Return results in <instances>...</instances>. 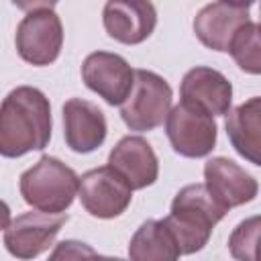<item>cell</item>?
<instances>
[{"label": "cell", "instance_id": "obj_1", "mask_svg": "<svg viewBox=\"0 0 261 261\" xmlns=\"http://www.w3.org/2000/svg\"><path fill=\"white\" fill-rule=\"evenodd\" d=\"M51 139L49 98L33 86H18L0 104V155L8 159L43 151Z\"/></svg>", "mask_w": 261, "mask_h": 261}, {"label": "cell", "instance_id": "obj_2", "mask_svg": "<svg viewBox=\"0 0 261 261\" xmlns=\"http://www.w3.org/2000/svg\"><path fill=\"white\" fill-rule=\"evenodd\" d=\"M224 210L206 190L204 184L184 186L173 202L169 214L163 218L171 230L181 255L198 253L206 247L212 228L226 216Z\"/></svg>", "mask_w": 261, "mask_h": 261}, {"label": "cell", "instance_id": "obj_3", "mask_svg": "<svg viewBox=\"0 0 261 261\" xmlns=\"http://www.w3.org/2000/svg\"><path fill=\"white\" fill-rule=\"evenodd\" d=\"M77 173L51 155H43L18 179L22 200L43 212H65L77 196Z\"/></svg>", "mask_w": 261, "mask_h": 261}, {"label": "cell", "instance_id": "obj_4", "mask_svg": "<svg viewBox=\"0 0 261 261\" xmlns=\"http://www.w3.org/2000/svg\"><path fill=\"white\" fill-rule=\"evenodd\" d=\"M171 86L159 73L149 69H135L133 88L120 104V118L130 130H153L163 124L171 108Z\"/></svg>", "mask_w": 261, "mask_h": 261}, {"label": "cell", "instance_id": "obj_5", "mask_svg": "<svg viewBox=\"0 0 261 261\" xmlns=\"http://www.w3.org/2000/svg\"><path fill=\"white\" fill-rule=\"evenodd\" d=\"M165 133L177 155L200 159L210 155L216 147L218 126L214 116L179 102L169 108L165 116Z\"/></svg>", "mask_w": 261, "mask_h": 261}, {"label": "cell", "instance_id": "obj_6", "mask_svg": "<svg viewBox=\"0 0 261 261\" xmlns=\"http://www.w3.org/2000/svg\"><path fill=\"white\" fill-rule=\"evenodd\" d=\"M14 45L20 59L31 65L43 67L53 63L63 47L61 18L49 8L29 12L16 27Z\"/></svg>", "mask_w": 261, "mask_h": 261}, {"label": "cell", "instance_id": "obj_7", "mask_svg": "<svg viewBox=\"0 0 261 261\" xmlns=\"http://www.w3.org/2000/svg\"><path fill=\"white\" fill-rule=\"evenodd\" d=\"M67 220L65 212H43L37 208L18 214L4 228V247L12 257L35 259L53 245Z\"/></svg>", "mask_w": 261, "mask_h": 261}, {"label": "cell", "instance_id": "obj_8", "mask_svg": "<svg viewBox=\"0 0 261 261\" xmlns=\"http://www.w3.org/2000/svg\"><path fill=\"white\" fill-rule=\"evenodd\" d=\"M77 196L90 216L110 220L120 216L130 206L133 188L110 165H102L80 177Z\"/></svg>", "mask_w": 261, "mask_h": 261}, {"label": "cell", "instance_id": "obj_9", "mask_svg": "<svg viewBox=\"0 0 261 261\" xmlns=\"http://www.w3.org/2000/svg\"><path fill=\"white\" fill-rule=\"evenodd\" d=\"M82 80L106 104L120 106L133 88L135 69L118 53L94 51L82 63Z\"/></svg>", "mask_w": 261, "mask_h": 261}, {"label": "cell", "instance_id": "obj_10", "mask_svg": "<svg viewBox=\"0 0 261 261\" xmlns=\"http://www.w3.org/2000/svg\"><path fill=\"white\" fill-rule=\"evenodd\" d=\"M102 22L110 39L122 45H139L157 27V10L151 0H106Z\"/></svg>", "mask_w": 261, "mask_h": 261}, {"label": "cell", "instance_id": "obj_11", "mask_svg": "<svg viewBox=\"0 0 261 261\" xmlns=\"http://www.w3.org/2000/svg\"><path fill=\"white\" fill-rule=\"evenodd\" d=\"M204 186L224 210L249 204L259 194L257 179L228 157H212L206 161Z\"/></svg>", "mask_w": 261, "mask_h": 261}, {"label": "cell", "instance_id": "obj_12", "mask_svg": "<svg viewBox=\"0 0 261 261\" xmlns=\"http://www.w3.org/2000/svg\"><path fill=\"white\" fill-rule=\"evenodd\" d=\"M179 98L184 104L210 116H224L230 110L232 84L218 69L196 65L181 77Z\"/></svg>", "mask_w": 261, "mask_h": 261}, {"label": "cell", "instance_id": "obj_13", "mask_svg": "<svg viewBox=\"0 0 261 261\" xmlns=\"http://www.w3.org/2000/svg\"><path fill=\"white\" fill-rule=\"evenodd\" d=\"M63 137L65 145L73 153H92L106 141V116L104 112L84 98H69L63 104Z\"/></svg>", "mask_w": 261, "mask_h": 261}, {"label": "cell", "instance_id": "obj_14", "mask_svg": "<svg viewBox=\"0 0 261 261\" xmlns=\"http://www.w3.org/2000/svg\"><path fill=\"white\" fill-rule=\"evenodd\" d=\"M108 165L118 171L133 190L149 188L157 181L159 159L153 147L139 135L122 137L108 155Z\"/></svg>", "mask_w": 261, "mask_h": 261}, {"label": "cell", "instance_id": "obj_15", "mask_svg": "<svg viewBox=\"0 0 261 261\" xmlns=\"http://www.w3.org/2000/svg\"><path fill=\"white\" fill-rule=\"evenodd\" d=\"M249 20H251V16H249L247 8H237V6H230V4H224L218 0V2L206 4L196 14L194 33L204 47H208L212 51L226 53L237 31L243 24H247Z\"/></svg>", "mask_w": 261, "mask_h": 261}, {"label": "cell", "instance_id": "obj_16", "mask_svg": "<svg viewBox=\"0 0 261 261\" xmlns=\"http://www.w3.org/2000/svg\"><path fill=\"white\" fill-rule=\"evenodd\" d=\"M226 135L232 149L253 165H261V98L253 96L247 102L226 112Z\"/></svg>", "mask_w": 261, "mask_h": 261}, {"label": "cell", "instance_id": "obj_17", "mask_svg": "<svg viewBox=\"0 0 261 261\" xmlns=\"http://www.w3.org/2000/svg\"><path fill=\"white\" fill-rule=\"evenodd\" d=\"M181 253L163 220H145L128 243V257L135 261H173Z\"/></svg>", "mask_w": 261, "mask_h": 261}, {"label": "cell", "instance_id": "obj_18", "mask_svg": "<svg viewBox=\"0 0 261 261\" xmlns=\"http://www.w3.org/2000/svg\"><path fill=\"white\" fill-rule=\"evenodd\" d=\"M234 59V63L251 75H259L261 73V41H259V24L249 20L247 24H243L237 35L232 37L228 51Z\"/></svg>", "mask_w": 261, "mask_h": 261}, {"label": "cell", "instance_id": "obj_19", "mask_svg": "<svg viewBox=\"0 0 261 261\" xmlns=\"http://www.w3.org/2000/svg\"><path fill=\"white\" fill-rule=\"evenodd\" d=\"M259 228L261 220L259 216H251L232 230L228 237V249L234 259L241 261H255L257 259V241H259Z\"/></svg>", "mask_w": 261, "mask_h": 261}, {"label": "cell", "instance_id": "obj_20", "mask_svg": "<svg viewBox=\"0 0 261 261\" xmlns=\"http://www.w3.org/2000/svg\"><path fill=\"white\" fill-rule=\"evenodd\" d=\"M59 0H12V4L20 10H27V12H33V10H43V8H49L53 10V6L57 4Z\"/></svg>", "mask_w": 261, "mask_h": 261}, {"label": "cell", "instance_id": "obj_21", "mask_svg": "<svg viewBox=\"0 0 261 261\" xmlns=\"http://www.w3.org/2000/svg\"><path fill=\"white\" fill-rule=\"evenodd\" d=\"M10 220H12L10 218V208H8V204L4 200H0V230H4Z\"/></svg>", "mask_w": 261, "mask_h": 261}, {"label": "cell", "instance_id": "obj_22", "mask_svg": "<svg viewBox=\"0 0 261 261\" xmlns=\"http://www.w3.org/2000/svg\"><path fill=\"white\" fill-rule=\"evenodd\" d=\"M220 2L230 4V6H237V8H247V10H249V6L255 4V0H220Z\"/></svg>", "mask_w": 261, "mask_h": 261}]
</instances>
